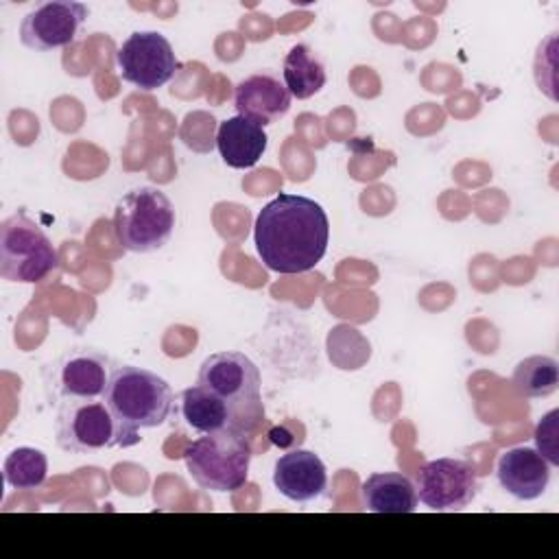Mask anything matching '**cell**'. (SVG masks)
<instances>
[{
	"label": "cell",
	"instance_id": "ac0fdd59",
	"mask_svg": "<svg viewBox=\"0 0 559 559\" xmlns=\"http://www.w3.org/2000/svg\"><path fill=\"white\" fill-rule=\"evenodd\" d=\"M282 81L290 96L306 100L314 96L328 81L325 66L308 44H295L284 57Z\"/></svg>",
	"mask_w": 559,
	"mask_h": 559
},
{
	"label": "cell",
	"instance_id": "3957f363",
	"mask_svg": "<svg viewBox=\"0 0 559 559\" xmlns=\"http://www.w3.org/2000/svg\"><path fill=\"white\" fill-rule=\"evenodd\" d=\"M188 474L201 489L236 491L249 478L251 443L245 432H207L183 450Z\"/></svg>",
	"mask_w": 559,
	"mask_h": 559
},
{
	"label": "cell",
	"instance_id": "2e32d148",
	"mask_svg": "<svg viewBox=\"0 0 559 559\" xmlns=\"http://www.w3.org/2000/svg\"><path fill=\"white\" fill-rule=\"evenodd\" d=\"M266 144H269L266 131L258 122L245 116H234L223 120L216 133V148L223 162L238 170L253 168L264 155Z\"/></svg>",
	"mask_w": 559,
	"mask_h": 559
},
{
	"label": "cell",
	"instance_id": "7c38bea8",
	"mask_svg": "<svg viewBox=\"0 0 559 559\" xmlns=\"http://www.w3.org/2000/svg\"><path fill=\"white\" fill-rule=\"evenodd\" d=\"M181 417L183 421L201 432H221V430H238L249 435L255 424L245 417L238 408H234L227 400L212 393L201 384H192L181 393Z\"/></svg>",
	"mask_w": 559,
	"mask_h": 559
},
{
	"label": "cell",
	"instance_id": "5b68a950",
	"mask_svg": "<svg viewBox=\"0 0 559 559\" xmlns=\"http://www.w3.org/2000/svg\"><path fill=\"white\" fill-rule=\"evenodd\" d=\"M173 229L175 207L170 199L153 186L133 188L116 205L114 236L127 251H157L170 240Z\"/></svg>",
	"mask_w": 559,
	"mask_h": 559
},
{
	"label": "cell",
	"instance_id": "d6986e66",
	"mask_svg": "<svg viewBox=\"0 0 559 559\" xmlns=\"http://www.w3.org/2000/svg\"><path fill=\"white\" fill-rule=\"evenodd\" d=\"M2 474H4V480L9 487L22 489V491H33L46 483L48 459L41 450L22 445L7 454Z\"/></svg>",
	"mask_w": 559,
	"mask_h": 559
},
{
	"label": "cell",
	"instance_id": "52a82bcc",
	"mask_svg": "<svg viewBox=\"0 0 559 559\" xmlns=\"http://www.w3.org/2000/svg\"><path fill=\"white\" fill-rule=\"evenodd\" d=\"M197 384L227 400L255 426L264 415L260 402V371L240 352H216L201 362Z\"/></svg>",
	"mask_w": 559,
	"mask_h": 559
},
{
	"label": "cell",
	"instance_id": "4fadbf2b",
	"mask_svg": "<svg viewBox=\"0 0 559 559\" xmlns=\"http://www.w3.org/2000/svg\"><path fill=\"white\" fill-rule=\"evenodd\" d=\"M290 92L273 72H255L242 79L234 90V107L260 127L286 116L290 109Z\"/></svg>",
	"mask_w": 559,
	"mask_h": 559
},
{
	"label": "cell",
	"instance_id": "8992f818",
	"mask_svg": "<svg viewBox=\"0 0 559 559\" xmlns=\"http://www.w3.org/2000/svg\"><path fill=\"white\" fill-rule=\"evenodd\" d=\"M57 266V251L35 221L17 212L0 225V275L4 280L39 284Z\"/></svg>",
	"mask_w": 559,
	"mask_h": 559
},
{
	"label": "cell",
	"instance_id": "6da1fadb",
	"mask_svg": "<svg viewBox=\"0 0 559 559\" xmlns=\"http://www.w3.org/2000/svg\"><path fill=\"white\" fill-rule=\"evenodd\" d=\"M330 221L310 197L280 192L255 216L253 242L262 264L282 275L312 271L325 255Z\"/></svg>",
	"mask_w": 559,
	"mask_h": 559
},
{
	"label": "cell",
	"instance_id": "e0dca14e",
	"mask_svg": "<svg viewBox=\"0 0 559 559\" xmlns=\"http://www.w3.org/2000/svg\"><path fill=\"white\" fill-rule=\"evenodd\" d=\"M362 507L371 513H413L417 509V489L400 472L371 474L360 487Z\"/></svg>",
	"mask_w": 559,
	"mask_h": 559
},
{
	"label": "cell",
	"instance_id": "9c48e42d",
	"mask_svg": "<svg viewBox=\"0 0 559 559\" xmlns=\"http://www.w3.org/2000/svg\"><path fill=\"white\" fill-rule=\"evenodd\" d=\"M111 360L96 349H70L50 369L48 391L57 402L66 400H103Z\"/></svg>",
	"mask_w": 559,
	"mask_h": 559
},
{
	"label": "cell",
	"instance_id": "8fae6325",
	"mask_svg": "<svg viewBox=\"0 0 559 559\" xmlns=\"http://www.w3.org/2000/svg\"><path fill=\"white\" fill-rule=\"evenodd\" d=\"M87 17V7L74 0H52L22 17L20 41L37 52L70 46Z\"/></svg>",
	"mask_w": 559,
	"mask_h": 559
},
{
	"label": "cell",
	"instance_id": "277c9868",
	"mask_svg": "<svg viewBox=\"0 0 559 559\" xmlns=\"http://www.w3.org/2000/svg\"><path fill=\"white\" fill-rule=\"evenodd\" d=\"M55 437L57 445L72 454H90L140 443V437L118 421L105 400L59 402Z\"/></svg>",
	"mask_w": 559,
	"mask_h": 559
},
{
	"label": "cell",
	"instance_id": "30bf717a",
	"mask_svg": "<svg viewBox=\"0 0 559 559\" xmlns=\"http://www.w3.org/2000/svg\"><path fill=\"white\" fill-rule=\"evenodd\" d=\"M417 498L432 511H461L478 489L474 467L463 459H435L417 472Z\"/></svg>",
	"mask_w": 559,
	"mask_h": 559
},
{
	"label": "cell",
	"instance_id": "5bb4252c",
	"mask_svg": "<svg viewBox=\"0 0 559 559\" xmlns=\"http://www.w3.org/2000/svg\"><path fill=\"white\" fill-rule=\"evenodd\" d=\"M273 485L293 502H312L328 487V469L314 452L297 448L275 461Z\"/></svg>",
	"mask_w": 559,
	"mask_h": 559
},
{
	"label": "cell",
	"instance_id": "44dd1931",
	"mask_svg": "<svg viewBox=\"0 0 559 559\" xmlns=\"http://www.w3.org/2000/svg\"><path fill=\"white\" fill-rule=\"evenodd\" d=\"M555 435H557V411H550L548 415L542 417V421L535 428V441H537V452L555 467L557 461V443H555Z\"/></svg>",
	"mask_w": 559,
	"mask_h": 559
},
{
	"label": "cell",
	"instance_id": "ffe728a7",
	"mask_svg": "<svg viewBox=\"0 0 559 559\" xmlns=\"http://www.w3.org/2000/svg\"><path fill=\"white\" fill-rule=\"evenodd\" d=\"M513 384L524 397H548L559 386V365L550 356H528L518 362Z\"/></svg>",
	"mask_w": 559,
	"mask_h": 559
},
{
	"label": "cell",
	"instance_id": "7a4b0ae2",
	"mask_svg": "<svg viewBox=\"0 0 559 559\" xmlns=\"http://www.w3.org/2000/svg\"><path fill=\"white\" fill-rule=\"evenodd\" d=\"M103 400L118 421L129 432L138 435L142 428H155L168 419L175 395L170 384L157 373L133 365H120L114 367Z\"/></svg>",
	"mask_w": 559,
	"mask_h": 559
},
{
	"label": "cell",
	"instance_id": "ba28073f",
	"mask_svg": "<svg viewBox=\"0 0 559 559\" xmlns=\"http://www.w3.org/2000/svg\"><path fill=\"white\" fill-rule=\"evenodd\" d=\"M116 63L122 81L142 92L166 85L179 68L170 41L157 31L131 33L118 48Z\"/></svg>",
	"mask_w": 559,
	"mask_h": 559
},
{
	"label": "cell",
	"instance_id": "9a60e30c",
	"mask_svg": "<svg viewBox=\"0 0 559 559\" xmlns=\"http://www.w3.org/2000/svg\"><path fill=\"white\" fill-rule=\"evenodd\" d=\"M552 465L535 450L526 445L511 448L500 454L496 465L498 483L518 500L539 498L550 483Z\"/></svg>",
	"mask_w": 559,
	"mask_h": 559
}]
</instances>
